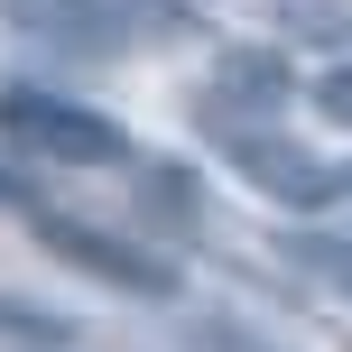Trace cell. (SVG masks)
<instances>
[{
  "mask_svg": "<svg viewBox=\"0 0 352 352\" xmlns=\"http://www.w3.org/2000/svg\"><path fill=\"white\" fill-rule=\"evenodd\" d=\"M10 19H28L37 37H65V47H84V56H121V47H140V37H158L176 28V0H10Z\"/></svg>",
  "mask_w": 352,
  "mask_h": 352,
  "instance_id": "2",
  "label": "cell"
},
{
  "mask_svg": "<svg viewBox=\"0 0 352 352\" xmlns=\"http://www.w3.org/2000/svg\"><path fill=\"white\" fill-rule=\"evenodd\" d=\"M0 204H19V186H10V167H0Z\"/></svg>",
  "mask_w": 352,
  "mask_h": 352,
  "instance_id": "6",
  "label": "cell"
},
{
  "mask_svg": "<svg viewBox=\"0 0 352 352\" xmlns=\"http://www.w3.org/2000/svg\"><path fill=\"white\" fill-rule=\"evenodd\" d=\"M343 213H352V167H343Z\"/></svg>",
  "mask_w": 352,
  "mask_h": 352,
  "instance_id": "7",
  "label": "cell"
},
{
  "mask_svg": "<svg viewBox=\"0 0 352 352\" xmlns=\"http://www.w3.org/2000/svg\"><path fill=\"white\" fill-rule=\"evenodd\" d=\"M28 223H37V241H47L56 260L93 269V278L121 287V297H176V260H158V250L121 241V232H102V223H74V213H47V204H37Z\"/></svg>",
  "mask_w": 352,
  "mask_h": 352,
  "instance_id": "3",
  "label": "cell"
},
{
  "mask_svg": "<svg viewBox=\"0 0 352 352\" xmlns=\"http://www.w3.org/2000/svg\"><path fill=\"white\" fill-rule=\"evenodd\" d=\"M316 102H324V121H343V130H352V65L324 74V93H316Z\"/></svg>",
  "mask_w": 352,
  "mask_h": 352,
  "instance_id": "5",
  "label": "cell"
},
{
  "mask_svg": "<svg viewBox=\"0 0 352 352\" xmlns=\"http://www.w3.org/2000/svg\"><path fill=\"white\" fill-rule=\"evenodd\" d=\"M223 158L241 167L250 186L269 195V204H297V213H306V204H334V195H343V176L324 167L306 140H287V130H250V121H223Z\"/></svg>",
  "mask_w": 352,
  "mask_h": 352,
  "instance_id": "4",
  "label": "cell"
},
{
  "mask_svg": "<svg viewBox=\"0 0 352 352\" xmlns=\"http://www.w3.org/2000/svg\"><path fill=\"white\" fill-rule=\"evenodd\" d=\"M0 140L47 158V167H121L130 158L121 121H102L93 102H65L47 84H0Z\"/></svg>",
  "mask_w": 352,
  "mask_h": 352,
  "instance_id": "1",
  "label": "cell"
}]
</instances>
